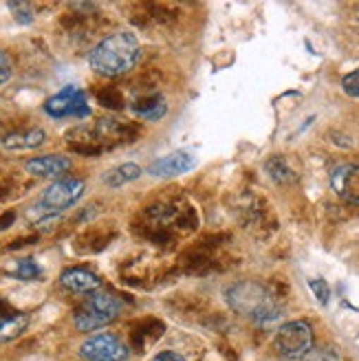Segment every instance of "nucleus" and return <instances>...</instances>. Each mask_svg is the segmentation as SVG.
Listing matches in <instances>:
<instances>
[{"mask_svg":"<svg viewBox=\"0 0 359 361\" xmlns=\"http://www.w3.org/2000/svg\"><path fill=\"white\" fill-rule=\"evenodd\" d=\"M139 51V40L133 31H117L88 53V64L104 78H117L137 64Z\"/></svg>","mask_w":359,"mask_h":361,"instance_id":"f257e3e1","label":"nucleus"},{"mask_svg":"<svg viewBox=\"0 0 359 361\" xmlns=\"http://www.w3.org/2000/svg\"><path fill=\"white\" fill-rule=\"evenodd\" d=\"M227 304L236 313L254 319L256 324H269L280 317V309L269 295V291L258 282H236L227 288Z\"/></svg>","mask_w":359,"mask_h":361,"instance_id":"f03ea898","label":"nucleus"},{"mask_svg":"<svg viewBox=\"0 0 359 361\" xmlns=\"http://www.w3.org/2000/svg\"><path fill=\"white\" fill-rule=\"evenodd\" d=\"M123 300L113 293H102L95 291L88 295V300L80 306L73 315L75 329L82 333H93L104 326H109L111 322H115L121 311H123Z\"/></svg>","mask_w":359,"mask_h":361,"instance_id":"7ed1b4c3","label":"nucleus"},{"mask_svg":"<svg viewBox=\"0 0 359 361\" xmlns=\"http://www.w3.org/2000/svg\"><path fill=\"white\" fill-rule=\"evenodd\" d=\"M84 194V183L80 178H58L40 194V198L35 201L31 216L38 214L40 223L56 219V216L68 207H73Z\"/></svg>","mask_w":359,"mask_h":361,"instance_id":"20e7f679","label":"nucleus"},{"mask_svg":"<svg viewBox=\"0 0 359 361\" xmlns=\"http://www.w3.org/2000/svg\"><path fill=\"white\" fill-rule=\"evenodd\" d=\"M274 348L282 359L298 361L313 350V329L309 322L293 319L278 329L274 337Z\"/></svg>","mask_w":359,"mask_h":361,"instance_id":"39448f33","label":"nucleus"},{"mask_svg":"<svg viewBox=\"0 0 359 361\" xmlns=\"http://www.w3.org/2000/svg\"><path fill=\"white\" fill-rule=\"evenodd\" d=\"M44 113L53 119H64V117L84 119L91 115V108H88L84 90L75 84H68L60 93H56L44 102Z\"/></svg>","mask_w":359,"mask_h":361,"instance_id":"423d86ee","label":"nucleus"},{"mask_svg":"<svg viewBox=\"0 0 359 361\" xmlns=\"http://www.w3.org/2000/svg\"><path fill=\"white\" fill-rule=\"evenodd\" d=\"M80 357L86 361H126L128 348L113 333H97L80 346Z\"/></svg>","mask_w":359,"mask_h":361,"instance_id":"0eeeda50","label":"nucleus"},{"mask_svg":"<svg viewBox=\"0 0 359 361\" xmlns=\"http://www.w3.org/2000/svg\"><path fill=\"white\" fill-rule=\"evenodd\" d=\"M194 168H196V157L192 152L176 150V152H170L166 157L154 159L148 166V174L157 176V178H174V176L188 174Z\"/></svg>","mask_w":359,"mask_h":361,"instance_id":"6e6552de","label":"nucleus"},{"mask_svg":"<svg viewBox=\"0 0 359 361\" xmlns=\"http://www.w3.org/2000/svg\"><path fill=\"white\" fill-rule=\"evenodd\" d=\"M331 188L346 203L359 205V166H337L331 172Z\"/></svg>","mask_w":359,"mask_h":361,"instance_id":"1a4fd4ad","label":"nucleus"},{"mask_svg":"<svg viewBox=\"0 0 359 361\" xmlns=\"http://www.w3.org/2000/svg\"><path fill=\"white\" fill-rule=\"evenodd\" d=\"M25 170L31 176L38 178H64V174L71 170V159L64 154H44V157H35L29 159L25 164Z\"/></svg>","mask_w":359,"mask_h":361,"instance_id":"9d476101","label":"nucleus"},{"mask_svg":"<svg viewBox=\"0 0 359 361\" xmlns=\"http://www.w3.org/2000/svg\"><path fill=\"white\" fill-rule=\"evenodd\" d=\"M60 284L66 288V291H71V293L91 295V293L99 291L102 280L93 274V271H88L84 267H71V269H64L62 271Z\"/></svg>","mask_w":359,"mask_h":361,"instance_id":"9b49d317","label":"nucleus"},{"mask_svg":"<svg viewBox=\"0 0 359 361\" xmlns=\"http://www.w3.org/2000/svg\"><path fill=\"white\" fill-rule=\"evenodd\" d=\"M47 139V133L42 128H27V130H16L5 135L3 146L7 150H35L40 148Z\"/></svg>","mask_w":359,"mask_h":361,"instance_id":"f8f14e48","label":"nucleus"},{"mask_svg":"<svg viewBox=\"0 0 359 361\" xmlns=\"http://www.w3.org/2000/svg\"><path fill=\"white\" fill-rule=\"evenodd\" d=\"M27 326H29L27 313H3L0 315V344L20 337Z\"/></svg>","mask_w":359,"mask_h":361,"instance_id":"ddd939ff","label":"nucleus"},{"mask_svg":"<svg viewBox=\"0 0 359 361\" xmlns=\"http://www.w3.org/2000/svg\"><path fill=\"white\" fill-rule=\"evenodd\" d=\"M141 176V168L137 164H121L119 168H113L109 172H104L102 183L109 188H121L130 180H137Z\"/></svg>","mask_w":359,"mask_h":361,"instance_id":"4468645a","label":"nucleus"},{"mask_svg":"<svg viewBox=\"0 0 359 361\" xmlns=\"http://www.w3.org/2000/svg\"><path fill=\"white\" fill-rule=\"evenodd\" d=\"M133 111H135V115H139L141 119L159 121L161 117L166 115L168 106H166L164 97H161V95H154V97H146V99H139L137 104H133Z\"/></svg>","mask_w":359,"mask_h":361,"instance_id":"2eb2a0df","label":"nucleus"},{"mask_svg":"<svg viewBox=\"0 0 359 361\" xmlns=\"http://www.w3.org/2000/svg\"><path fill=\"white\" fill-rule=\"evenodd\" d=\"M9 276L16 280H23V282H31V280H38L42 276V269L38 267V262H35L33 258H23L13 264Z\"/></svg>","mask_w":359,"mask_h":361,"instance_id":"dca6fc26","label":"nucleus"},{"mask_svg":"<svg viewBox=\"0 0 359 361\" xmlns=\"http://www.w3.org/2000/svg\"><path fill=\"white\" fill-rule=\"evenodd\" d=\"M264 168H267L269 176L276 178L278 183H284V180H289V178L293 176V174H291V170H289V166L284 164V159H282V157H274V159H269Z\"/></svg>","mask_w":359,"mask_h":361,"instance_id":"f3484780","label":"nucleus"},{"mask_svg":"<svg viewBox=\"0 0 359 361\" xmlns=\"http://www.w3.org/2000/svg\"><path fill=\"white\" fill-rule=\"evenodd\" d=\"M309 288H311V293L313 298L322 304V306H327L329 300H331V286L324 278H311L309 280Z\"/></svg>","mask_w":359,"mask_h":361,"instance_id":"a211bd4d","label":"nucleus"},{"mask_svg":"<svg viewBox=\"0 0 359 361\" xmlns=\"http://www.w3.org/2000/svg\"><path fill=\"white\" fill-rule=\"evenodd\" d=\"M9 9L13 13V18L20 25H29L33 20V11L27 3H9Z\"/></svg>","mask_w":359,"mask_h":361,"instance_id":"6ab92c4d","label":"nucleus"},{"mask_svg":"<svg viewBox=\"0 0 359 361\" xmlns=\"http://www.w3.org/2000/svg\"><path fill=\"white\" fill-rule=\"evenodd\" d=\"M342 88H344V93H346V95L359 97V68L353 71V73H348V75L342 80Z\"/></svg>","mask_w":359,"mask_h":361,"instance_id":"aec40b11","label":"nucleus"},{"mask_svg":"<svg viewBox=\"0 0 359 361\" xmlns=\"http://www.w3.org/2000/svg\"><path fill=\"white\" fill-rule=\"evenodd\" d=\"M97 97H99L102 106H106V108H121V95L117 93L115 88L102 90V93H97Z\"/></svg>","mask_w":359,"mask_h":361,"instance_id":"412c9836","label":"nucleus"},{"mask_svg":"<svg viewBox=\"0 0 359 361\" xmlns=\"http://www.w3.org/2000/svg\"><path fill=\"white\" fill-rule=\"evenodd\" d=\"M13 73V62L9 58V53L0 51V84H5Z\"/></svg>","mask_w":359,"mask_h":361,"instance_id":"4be33fe9","label":"nucleus"},{"mask_svg":"<svg viewBox=\"0 0 359 361\" xmlns=\"http://www.w3.org/2000/svg\"><path fill=\"white\" fill-rule=\"evenodd\" d=\"M150 361H183V357L178 353H174V350H164V353L154 355Z\"/></svg>","mask_w":359,"mask_h":361,"instance_id":"5701e85b","label":"nucleus"},{"mask_svg":"<svg viewBox=\"0 0 359 361\" xmlns=\"http://www.w3.org/2000/svg\"><path fill=\"white\" fill-rule=\"evenodd\" d=\"M13 221V212H9L7 216H3V219H0V229H5V227H9L7 223H11Z\"/></svg>","mask_w":359,"mask_h":361,"instance_id":"b1692460","label":"nucleus"}]
</instances>
